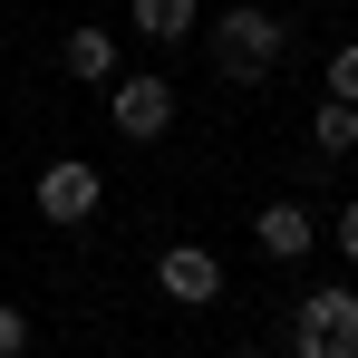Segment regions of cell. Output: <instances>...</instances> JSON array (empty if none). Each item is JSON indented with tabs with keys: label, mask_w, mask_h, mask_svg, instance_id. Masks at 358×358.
Here are the masks:
<instances>
[{
	"label": "cell",
	"mask_w": 358,
	"mask_h": 358,
	"mask_svg": "<svg viewBox=\"0 0 358 358\" xmlns=\"http://www.w3.org/2000/svg\"><path fill=\"white\" fill-rule=\"evenodd\" d=\"M291 349L300 358H358V291H310L291 310Z\"/></svg>",
	"instance_id": "7a4b0ae2"
},
{
	"label": "cell",
	"mask_w": 358,
	"mask_h": 358,
	"mask_svg": "<svg viewBox=\"0 0 358 358\" xmlns=\"http://www.w3.org/2000/svg\"><path fill=\"white\" fill-rule=\"evenodd\" d=\"M126 20H136L145 39H184V29H194V0H126Z\"/></svg>",
	"instance_id": "ba28073f"
},
{
	"label": "cell",
	"mask_w": 358,
	"mask_h": 358,
	"mask_svg": "<svg viewBox=\"0 0 358 358\" xmlns=\"http://www.w3.org/2000/svg\"><path fill=\"white\" fill-rule=\"evenodd\" d=\"M281 49H291V29H281L271 10H252V0H233V10L213 20V78H271Z\"/></svg>",
	"instance_id": "6da1fadb"
},
{
	"label": "cell",
	"mask_w": 358,
	"mask_h": 358,
	"mask_svg": "<svg viewBox=\"0 0 358 358\" xmlns=\"http://www.w3.org/2000/svg\"><path fill=\"white\" fill-rule=\"evenodd\" d=\"M0 358H29V310L0 300Z\"/></svg>",
	"instance_id": "8fae6325"
},
{
	"label": "cell",
	"mask_w": 358,
	"mask_h": 358,
	"mask_svg": "<svg viewBox=\"0 0 358 358\" xmlns=\"http://www.w3.org/2000/svg\"><path fill=\"white\" fill-rule=\"evenodd\" d=\"M59 59H68V78H117V29H97V20H87V29H68Z\"/></svg>",
	"instance_id": "52a82bcc"
},
{
	"label": "cell",
	"mask_w": 358,
	"mask_h": 358,
	"mask_svg": "<svg viewBox=\"0 0 358 358\" xmlns=\"http://www.w3.org/2000/svg\"><path fill=\"white\" fill-rule=\"evenodd\" d=\"M97 194H107L97 165H87V155H59V165L39 175V213H49V223H97Z\"/></svg>",
	"instance_id": "3957f363"
},
{
	"label": "cell",
	"mask_w": 358,
	"mask_h": 358,
	"mask_svg": "<svg viewBox=\"0 0 358 358\" xmlns=\"http://www.w3.org/2000/svg\"><path fill=\"white\" fill-rule=\"evenodd\" d=\"M252 242H262L271 262H300V252L320 242V223H310V203H291V194H281V203H262V213H252Z\"/></svg>",
	"instance_id": "8992f818"
},
{
	"label": "cell",
	"mask_w": 358,
	"mask_h": 358,
	"mask_svg": "<svg viewBox=\"0 0 358 358\" xmlns=\"http://www.w3.org/2000/svg\"><path fill=\"white\" fill-rule=\"evenodd\" d=\"M175 126V78H117V136H165Z\"/></svg>",
	"instance_id": "5b68a950"
},
{
	"label": "cell",
	"mask_w": 358,
	"mask_h": 358,
	"mask_svg": "<svg viewBox=\"0 0 358 358\" xmlns=\"http://www.w3.org/2000/svg\"><path fill=\"white\" fill-rule=\"evenodd\" d=\"M329 97H339V107H358V39L329 59Z\"/></svg>",
	"instance_id": "30bf717a"
},
{
	"label": "cell",
	"mask_w": 358,
	"mask_h": 358,
	"mask_svg": "<svg viewBox=\"0 0 358 358\" xmlns=\"http://www.w3.org/2000/svg\"><path fill=\"white\" fill-rule=\"evenodd\" d=\"M155 291L184 300V310H203V300L223 291V262H213L203 242H175V252H155Z\"/></svg>",
	"instance_id": "277c9868"
},
{
	"label": "cell",
	"mask_w": 358,
	"mask_h": 358,
	"mask_svg": "<svg viewBox=\"0 0 358 358\" xmlns=\"http://www.w3.org/2000/svg\"><path fill=\"white\" fill-rule=\"evenodd\" d=\"M329 242H339V252H349V262H358V203H349V213H339V223H329Z\"/></svg>",
	"instance_id": "7c38bea8"
},
{
	"label": "cell",
	"mask_w": 358,
	"mask_h": 358,
	"mask_svg": "<svg viewBox=\"0 0 358 358\" xmlns=\"http://www.w3.org/2000/svg\"><path fill=\"white\" fill-rule=\"evenodd\" d=\"M233 358H262V349H233Z\"/></svg>",
	"instance_id": "4fadbf2b"
},
{
	"label": "cell",
	"mask_w": 358,
	"mask_h": 358,
	"mask_svg": "<svg viewBox=\"0 0 358 358\" xmlns=\"http://www.w3.org/2000/svg\"><path fill=\"white\" fill-rule=\"evenodd\" d=\"M310 136H320V155H349V145H358V107H339V97H320V117H310Z\"/></svg>",
	"instance_id": "9c48e42d"
}]
</instances>
